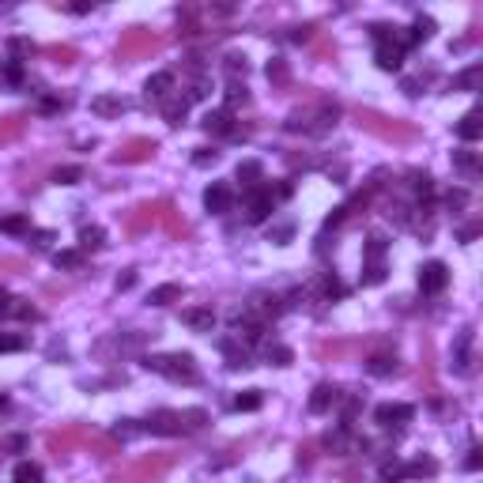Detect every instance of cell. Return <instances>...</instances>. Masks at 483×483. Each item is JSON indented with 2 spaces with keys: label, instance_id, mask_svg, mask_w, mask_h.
<instances>
[{
  "label": "cell",
  "instance_id": "37",
  "mask_svg": "<svg viewBox=\"0 0 483 483\" xmlns=\"http://www.w3.org/2000/svg\"><path fill=\"white\" fill-rule=\"evenodd\" d=\"M238 102H241V106L249 102L246 83H227V110H230V114H235V106H238Z\"/></svg>",
  "mask_w": 483,
  "mask_h": 483
},
{
  "label": "cell",
  "instance_id": "17",
  "mask_svg": "<svg viewBox=\"0 0 483 483\" xmlns=\"http://www.w3.org/2000/svg\"><path fill=\"white\" fill-rule=\"evenodd\" d=\"M185 114H189V95H178V91H174L170 99L163 102V117H166V125H181Z\"/></svg>",
  "mask_w": 483,
  "mask_h": 483
},
{
  "label": "cell",
  "instance_id": "45",
  "mask_svg": "<svg viewBox=\"0 0 483 483\" xmlns=\"http://www.w3.org/2000/svg\"><path fill=\"white\" fill-rule=\"evenodd\" d=\"M215 163H219V151H215V148H197L193 166H215Z\"/></svg>",
  "mask_w": 483,
  "mask_h": 483
},
{
  "label": "cell",
  "instance_id": "32",
  "mask_svg": "<svg viewBox=\"0 0 483 483\" xmlns=\"http://www.w3.org/2000/svg\"><path fill=\"white\" fill-rule=\"evenodd\" d=\"M385 261H366V268H362V287H377V284H385Z\"/></svg>",
  "mask_w": 483,
  "mask_h": 483
},
{
  "label": "cell",
  "instance_id": "36",
  "mask_svg": "<svg viewBox=\"0 0 483 483\" xmlns=\"http://www.w3.org/2000/svg\"><path fill=\"white\" fill-rule=\"evenodd\" d=\"M53 181H57V185H76V181H83V166H61V170H53Z\"/></svg>",
  "mask_w": 483,
  "mask_h": 483
},
{
  "label": "cell",
  "instance_id": "30",
  "mask_svg": "<svg viewBox=\"0 0 483 483\" xmlns=\"http://www.w3.org/2000/svg\"><path fill=\"white\" fill-rule=\"evenodd\" d=\"M434 30H438V23H434L431 15H415L412 30H408V34H412V46H415V42H426V38H434Z\"/></svg>",
  "mask_w": 483,
  "mask_h": 483
},
{
  "label": "cell",
  "instance_id": "28",
  "mask_svg": "<svg viewBox=\"0 0 483 483\" xmlns=\"http://www.w3.org/2000/svg\"><path fill=\"white\" fill-rule=\"evenodd\" d=\"M83 249H61V253H53V264H57V268H68V272H79L83 268Z\"/></svg>",
  "mask_w": 483,
  "mask_h": 483
},
{
  "label": "cell",
  "instance_id": "47",
  "mask_svg": "<svg viewBox=\"0 0 483 483\" xmlns=\"http://www.w3.org/2000/svg\"><path fill=\"white\" fill-rule=\"evenodd\" d=\"M348 219V204H340V208H333V212L325 215V230H333V227H340V223Z\"/></svg>",
  "mask_w": 483,
  "mask_h": 483
},
{
  "label": "cell",
  "instance_id": "40",
  "mask_svg": "<svg viewBox=\"0 0 483 483\" xmlns=\"http://www.w3.org/2000/svg\"><path fill=\"white\" fill-rule=\"evenodd\" d=\"M295 235V223H279V227H272L268 230V241H276V246H287Z\"/></svg>",
  "mask_w": 483,
  "mask_h": 483
},
{
  "label": "cell",
  "instance_id": "5",
  "mask_svg": "<svg viewBox=\"0 0 483 483\" xmlns=\"http://www.w3.org/2000/svg\"><path fill=\"white\" fill-rule=\"evenodd\" d=\"M204 208L212 215H227L230 208H235V189H230V181H212L204 189Z\"/></svg>",
  "mask_w": 483,
  "mask_h": 483
},
{
  "label": "cell",
  "instance_id": "46",
  "mask_svg": "<svg viewBox=\"0 0 483 483\" xmlns=\"http://www.w3.org/2000/svg\"><path fill=\"white\" fill-rule=\"evenodd\" d=\"M464 204H469V193H464V189H449L446 193V208H449V212H461Z\"/></svg>",
  "mask_w": 483,
  "mask_h": 483
},
{
  "label": "cell",
  "instance_id": "42",
  "mask_svg": "<svg viewBox=\"0 0 483 483\" xmlns=\"http://www.w3.org/2000/svg\"><path fill=\"white\" fill-rule=\"evenodd\" d=\"M268 79H272V83H287V61L284 57H272L268 61Z\"/></svg>",
  "mask_w": 483,
  "mask_h": 483
},
{
  "label": "cell",
  "instance_id": "18",
  "mask_svg": "<svg viewBox=\"0 0 483 483\" xmlns=\"http://www.w3.org/2000/svg\"><path fill=\"white\" fill-rule=\"evenodd\" d=\"M0 235L27 238V235H30V215H23V212H15V215H0Z\"/></svg>",
  "mask_w": 483,
  "mask_h": 483
},
{
  "label": "cell",
  "instance_id": "27",
  "mask_svg": "<svg viewBox=\"0 0 483 483\" xmlns=\"http://www.w3.org/2000/svg\"><path fill=\"white\" fill-rule=\"evenodd\" d=\"M12 480H15V483H42V464L19 461V464L12 469Z\"/></svg>",
  "mask_w": 483,
  "mask_h": 483
},
{
  "label": "cell",
  "instance_id": "16",
  "mask_svg": "<svg viewBox=\"0 0 483 483\" xmlns=\"http://www.w3.org/2000/svg\"><path fill=\"white\" fill-rule=\"evenodd\" d=\"M91 110L99 117H121L128 110V99H121V95H99V99H91Z\"/></svg>",
  "mask_w": 483,
  "mask_h": 483
},
{
  "label": "cell",
  "instance_id": "9",
  "mask_svg": "<svg viewBox=\"0 0 483 483\" xmlns=\"http://www.w3.org/2000/svg\"><path fill=\"white\" fill-rule=\"evenodd\" d=\"M336 400H340V389H336V385H328V382H321V385H313L306 408H310L313 415H325V412H333V408H336Z\"/></svg>",
  "mask_w": 483,
  "mask_h": 483
},
{
  "label": "cell",
  "instance_id": "10",
  "mask_svg": "<svg viewBox=\"0 0 483 483\" xmlns=\"http://www.w3.org/2000/svg\"><path fill=\"white\" fill-rule=\"evenodd\" d=\"M144 95H148V102H159V106H163V102L174 95V72H155V76H148Z\"/></svg>",
  "mask_w": 483,
  "mask_h": 483
},
{
  "label": "cell",
  "instance_id": "33",
  "mask_svg": "<svg viewBox=\"0 0 483 483\" xmlns=\"http://www.w3.org/2000/svg\"><path fill=\"white\" fill-rule=\"evenodd\" d=\"M438 472V464L431 461V457H420V461L404 464V480H420V476H434Z\"/></svg>",
  "mask_w": 483,
  "mask_h": 483
},
{
  "label": "cell",
  "instance_id": "19",
  "mask_svg": "<svg viewBox=\"0 0 483 483\" xmlns=\"http://www.w3.org/2000/svg\"><path fill=\"white\" fill-rule=\"evenodd\" d=\"M457 136H461L464 144H476L483 136V121H480V110H472V114H464L457 121Z\"/></svg>",
  "mask_w": 483,
  "mask_h": 483
},
{
  "label": "cell",
  "instance_id": "12",
  "mask_svg": "<svg viewBox=\"0 0 483 483\" xmlns=\"http://www.w3.org/2000/svg\"><path fill=\"white\" fill-rule=\"evenodd\" d=\"M215 310H208V306H189V310H181V325H189L193 333H212L215 328Z\"/></svg>",
  "mask_w": 483,
  "mask_h": 483
},
{
  "label": "cell",
  "instance_id": "24",
  "mask_svg": "<svg viewBox=\"0 0 483 483\" xmlns=\"http://www.w3.org/2000/svg\"><path fill=\"white\" fill-rule=\"evenodd\" d=\"M0 83L4 87H27V68L15 61H4L0 64Z\"/></svg>",
  "mask_w": 483,
  "mask_h": 483
},
{
  "label": "cell",
  "instance_id": "38",
  "mask_svg": "<svg viewBox=\"0 0 483 483\" xmlns=\"http://www.w3.org/2000/svg\"><path fill=\"white\" fill-rule=\"evenodd\" d=\"M385 249H389V241H385L382 235H370L366 238V261H382Z\"/></svg>",
  "mask_w": 483,
  "mask_h": 483
},
{
  "label": "cell",
  "instance_id": "23",
  "mask_svg": "<svg viewBox=\"0 0 483 483\" xmlns=\"http://www.w3.org/2000/svg\"><path fill=\"white\" fill-rule=\"evenodd\" d=\"M34 57V42L30 38H8V61H15V64H23V61H30Z\"/></svg>",
  "mask_w": 483,
  "mask_h": 483
},
{
  "label": "cell",
  "instance_id": "41",
  "mask_svg": "<svg viewBox=\"0 0 483 483\" xmlns=\"http://www.w3.org/2000/svg\"><path fill=\"white\" fill-rule=\"evenodd\" d=\"M204 420H208V415L200 412V408H193V412H181V431H200V426H204Z\"/></svg>",
  "mask_w": 483,
  "mask_h": 483
},
{
  "label": "cell",
  "instance_id": "44",
  "mask_svg": "<svg viewBox=\"0 0 483 483\" xmlns=\"http://www.w3.org/2000/svg\"><path fill=\"white\" fill-rule=\"evenodd\" d=\"M393 30H397V27H389V23H374V27H370V38H374L377 46H389L393 42Z\"/></svg>",
  "mask_w": 483,
  "mask_h": 483
},
{
  "label": "cell",
  "instance_id": "31",
  "mask_svg": "<svg viewBox=\"0 0 483 483\" xmlns=\"http://www.w3.org/2000/svg\"><path fill=\"white\" fill-rule=\"evenodd\" d=\"M264 404V393L261 389H246L235 397V412H257V408Z\"/></svg>",
  "mask_w": 483,
  "mask_h": 483
},
{
  "label": "cell",
  "instance_id": "2",
  "mask_svg": "<svg viewBox=\"0 0 483 483\" xmlns=\"http://www.w3.org/2000/svg\"><path fill=\"white\" fill-rule=\"evenodd\" d=\"M340 121V106L336 102H321V106H313V110H299V114H291L287 117V128L291 132H313V136H321V132H328V128Z\"/></svg>",
  "mask_w": 483,
  "mask_h": 483
},
{
  "label": "cell",
  "instance_id": "39",
  "mask_svg": "<svg viewBox=\"0 0 483 483\" xmlns=\"http://www.w3.org/2000/svg\"><path fill=\"white\" fill-rule=\"evenodd\" d=\"M246 72H249L246 57H238V53H230V57H227V76H230V83H238V76L246 79Z\"/></svg>",
  "mask_w": 483,
  "mask_h": 483
},
{
  "label": "cell",
  "instance_id": "26",
  "mask_svg": "<svg viewBox=\"0 0 483 483\" xmlns=\"http://www.w3.org/2000/svg\"><path fill=\"white\" fill-rule=\"evenodd\" d=\"M480 79H483V68H480V64H469L464 72H457V76H453V87H457V91H480Z\"/></svg>",
  "mask_w": 483,
  "mask_h": 483
},
{
  "label": "cell",
  "instance_id": "54",
  "mask_svg": "<svg viewBox=\"0 0 483 483\" xmlns=\"http://www.w3.org/2000/svg\"><path fill=\"white\" fill-rule=\"evenodd\" d=\"M132 284H136V272H125V276H117V291H128Z\"/></svg>",
  "mask_w": 483,
  "mask_h": 483
},
{
  "label": "cell",
  "instance_id": "8",
  "mask_svg": "<svg viewBox=\"0 0 483 483\" xmlns=\"http://www.w3.org/2000/svg\"><path fill=\"white\" fill-rule=\"evenodd\" d=\"M219 351L227 355V366L230 370H249L253 359H249V348L238 340V336H219Z\"/></svg>",
  "mask_w": 483,
  "mask_h": 483
},
{
  "label": "cell",
  "instance_id": "25",
  "mask_svg": "<svg viewBox=\"0 0 483 483\" xmlns=\"http://www.w3.org/2000/svg\"><path fill=\"white\" fill-rule=\"evenodd\" d=\"M264 362H268V366H291L295 351L287 348V344H264Z\"/></svg>",
  "mask_w": 483,
  "mask_h": 483
},
{
  "label": "cell",
  "instance_id": "3",
  "mask_svg": "<svg viewBox=\"0 0 483 483\" xmlns=\"http://www.w3.org/2000/svg\"><path fill=\"white\" fill-rule=\"evenodd\" d=\"M241 208H246V223H264L276 212V197H272L268 185H261V189L241 193Z\"/></svg>",
  "mask_w": 483,
  "mask_h": 483
},
{
  "label": "cell",
  "instance_id": "43",
  "mask_svg": "<svg viewBox=\"0 0 483 483\" xmlns=\"http://www.w3.org/2000/svg\"><path fill=\"white\" fill-rule=\"evenodd\" d=\"M27 238H30V246H34V249H50V241L57 235H53V230H42V227H30Z\"/></svg>",
  "mask_w": 483,
  "mask_h": 483
},
{
  "label": "cell",
  "instance_id": "1",
  "mask_svg": "<svg viewBox=\"0 0 483 483\" xmlns=\"http://www.w3.org/2000/svg\"><path fill=\"white\" fill-rule=\"evenodd\" d=\"M144 370L163 374V377H170V382H185V385L197 382V359H193L189 351H174V355H148V359H144Z\"/></svg>",
  "mask_w": 483,
  "mask_h": 483
},
{
  "label": "cell",
  "instance_id": "51",
  "mask_svg": "<svg viewBox=\"0 0 483 483\" xmlns=\"http://www.w3.org/2000/svg\"><path fill=\"white\" fill-rule=\"evenodd\" d=\"M400 87H404V95H412V99H415V95H423V79L420 76H408Z\"/></svg>",
  "mask_w": 483,
  "mask_h": 483
},
{
  "label": "cell",
  "instance_id": "50",
  "mask_svg": "<svg viewBox=\"0 0 483 483\" xmlns=\"http://www.w3.org/2000/svg\"><path fill=\"white\" fill-rule=\"evenodd\" d=\"M144 426H136V420H121L117 423V438H132V434H140Z\"/></svg>",
  "mask_w": 483,
  "mask_h": 483
},
{
  "label": "cell",
  "instance_id": "15",
  "mask_svg": "<svg viewBox=\"0 0 483 483\" xmlns=\"http://www.w3.org/2000/svg\"><path fill=\"white\" fill-rule=\"evenodd\" d=\"M472 328H464L461 336H457V344H453V370L457 374H469L472 370Z\"/></svg>",
  "mask_w": 483,
  "mask_h": 483
},
{
  "label": "cell",
  "instance_id": "35",
  "mask_svg": "<svg viewBox=\"0 0 483 483\" xmlns=\"http://www.w3.org/2000/svg\"><path fill=\"white\" fill-rule=\"evenodd\" d=\"M453 166H457V170H461V174H476V166H480L476 151H469V148L453 151Z\"/></svg>",
  "mask_w": 483,
  "mask_h": 483
},
{
  "label": "cell",
  "instance_id": "55",
  "mask_svg": "<svg viewBox=\"0 0 483 483\" xmlns=\"http://www.w3.org/2000/svg\"><path fill=\"white\" fill-rule=\"evenodd\" d=\"M480 235V227H461V241H472Z\"/></svg>",
  "mask_w": 483,
  "mask_h": 483
},
{
  "label": "cell",
  "instance_id": "52",
  "mask_svg": "<svg viewBox=\"0 0 483 483\" xmlns=\"http://www.w3.org/2000/svg\"><path fill=\"white\" fill-rule=\"evenodd\" d=\"M12 306H15V295H8L0 287V317H12Z\"/></svg>",
  "mask_w": 483,
  "mask_h": 483
},
{
  "label": "cell",
  "instance_id": "34",
  "mask_svg": "<svg viewBox=\"0 0 483 483\" xmlns=\"http://www.w3.org/2000/svg\"><path fill=\"white\" fill-rule=\"evenodd\" d=\"M30 348V336L23 333H0V355L4 351H27Z\"/></svg>",
  "mask_w": 483,
  "mask_h": 483
},
{
  "label": "cell",
  "instance_id": "7",
  "mask_svg": "<svg viewBox=\"0 0 483 483\" xmlns=\"http://www.w3.org/2000/svg\"><path fill=\"white\" fill-rule=\"evenodd\" d=\"M200 125H204V132H212V136H238L235 114H230L227 106H219V110H208Z\"/></svg>",
  "mask_w": 483,
  "mask_h": 483
},
{
  "label": "cell",
  "instance_id": "13",
  "mask_svg": "<svg viewBox=\"0 0 483 483\" xmlns=\"http://www.w3.org/2000/svg\"><path fill=\"white\" fill-rule=\"evenodd\" d=\"M415 408L412 404H377L374 408V423L377 426H393V423H412Z\"/></svg>",
  "mask_w": 483,
  "mask_h": 483
},
{
  "label": "cell",
  "instance_id": "22",
  "mask_svg": "<svg viewBox=\"0 0 483 483\" xmlns=\"http://www.w3.org/2000/svg\"><path fill=\"white\" fill-rule=\"evenodd\" d=\"M181 295H185L181 284H163V287H155V291H148V306H170V302H178Z\"/></svg>",
  "mask_w": 483,
  "mask_h": 483
},
{
  "label": "cell",
  "instance_id": "21",
  "mask_svg": "<svg viewBox=\"0 0 483 483\" xmlns=\"http://www.w3.org/2000/svg\"><path fill=\"white\" fill-rule=\"evenodd\" d=\"M374 61H377V68H382V72H397L400 61H404V50H397L393 42H389V46H377Z\"/></svg>",
  "mask_w": 483,
  "mask_h": 483
},
{
  "label": "cell",
  "instance_id": "4",
  "mask_svg": "<svg viewBox=\"0 0 483 483\" xmlns=\"http://www.w3.org/2000/svg\"><path fill=\"white\" fill-rule=\"evenodd\" d=\"M446 287H449L446 261H426V264H420V291L423 295H442Z\"/></svg>",
  "mask_w": 483,
  "mask_h": 483
},
{
  "label": "cell",
  "instance_id": "29",
  "mask_svg": "<svg viewBox=\"0 0 483 483\" xmlns=\"http://www.w3.org/2000/svg\"><path fill=\"white\" fill-rule=\"evenodd\" d=\"M393 370H397V355H370L366 359V374H374V377H389Z\"/></svg>",
  "mask_w": 483,
  "mask_h": 483
},
{
  "label": "cell",
  "instance_id": "20",
  "mask_svg": "<svg viewBox=\"0 0 483 483\" xmlns=\"http://www.w3.org/2000/svg\"><path fill=\"white\" fill-rule=\"evenodd\" d=\"M106 246V230L99 227V223H91V227H79V249L83 253H95V249Z\"/></svg>",
  "mask_w": 483,
  "mask_h": 483
},
{
  "label": "cell",
  "instance_id": "49",
  "mask_svg": "<svg viewBox=\"0 0 483 483\" xmlns=\"http://www.w3.org/2000/svg\"><path fill=\"white\" fill-rule=\"evenodd\" d=\"M480 464H483V449H480V446H472V449H469V457H464V469H469V472H480Z\"/></svg>",
  "mask_w": 483,
  "mask_h": 483
},
{
  "label": "cell",
  "instance_id": "11",
  "mask_svg": "<svg viewBox=\"0 0 483 483\" xmlns=\"http://www.w3.org/2000/svg\"><path fill=\"white\" fill-rule=\"evenodd\" d=\"M144 431H151V434H181V412H166V408H159V412L148 415Z\"/></svg>",
  "mask_w": 483,
  "mask_h": 483
},
{
  "label": "cell",
  "instance_id": "53",
  "mask_svg": "<svg viewBox=\"0 0 483 483\" xmlns=\"http://www.w3.org/2000/svg\"><path fill=\"white\" fill-rule=\"evenodd\" d=\"M310 34H313V27H310V23H306V27H295V30H291V42H306Z\"/></svg>",
  "mask_w": 483,
  "mask_h": 483
},
{
  "label": "cell",
  "instance_id": "6",
  "mask_svg": "<svg viewBox=\"0 0 483 483\" xmlns=\"http://www.w3.org/2000/svg\"><path fill=\"white\" fill-rule=\"evenodd\" d=\"M246 310L253 313L257 321H268V317H279V313L287 310V299H279V295H268V291H257L253 299L246 302Z\"/></svg>",
  "mask_w": 483,
  "mask_h": 483
},
{
  "label": "cell",
  "instance_id": "14",
  "mask_svg": "<svg viewBox=\"0 0 483 483\" xmlns=\"http://www.w3.org/2000/svg\"><path fill=\"white\" fill-rule=\"evenodd\" d=\"M235 181H238L246 193H249V189H261V185H264V166L257 163V159H241L238 170H235Z\"/></svg>",
  "mask_w": 483,
  "mask_h": 483
},
{
  "label": "cell",
  "instance_id": "48",
  "mask_svg": "<svg viewBox=\"0 0 483 483\" xmlns=\"http://www.w3.org/2000/svg\"><path fill=\"white\" fill-rule=\"evenodd\" d=\"M382 480H404V464H400V461H385L382 464Z\"/></svg>",
  "mask_w": 483,
  "mask_h": 483
}]
</instances>
